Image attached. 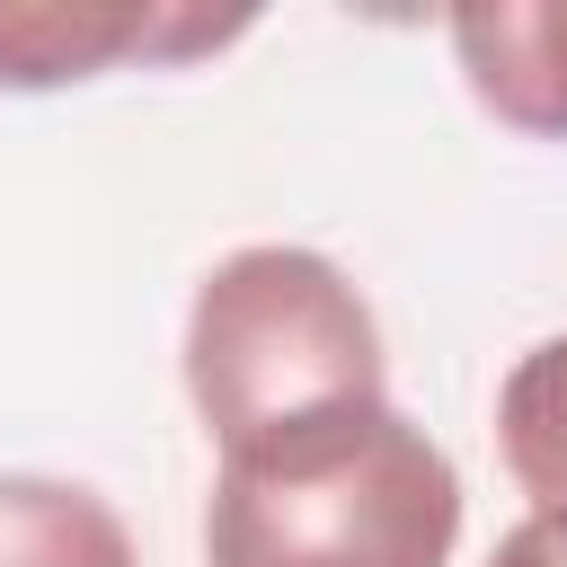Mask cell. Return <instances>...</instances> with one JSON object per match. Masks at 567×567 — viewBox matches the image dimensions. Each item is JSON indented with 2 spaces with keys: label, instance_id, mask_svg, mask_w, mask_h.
I'll list each match as a JSON object with an SVG mask.
<instances>
[{
  "label": "cell",
  "instance_id": "obj_1",
  "mask_svg": "<svg viewBox=\"0 0 567 567\" xmlns=\"http://www.w3.org/2000/svg\"><path fill=\"white\" fill-rule=\"evenodd\" d=\"M452 540L461 470L390 399L230 443L204 514L213 567H443Z\"/></svg>",
  "mask_w": 567,
  "mask_h": 567
},
{
  "label": "cell",
  "instance_id": "obj_6",
  "mask_svg": "<svg viewBox=\"0 0 567 567\" xmlns=\"http://www.w3.org/2000/svg\"><path fill=\"white\" fill-rule=\"evenodd\" d=\"M496 452L532 505H567V337H540L496 390Z\"/></svg>",
  "mask_w": 567,
  "mask_h": 567
},
{
  "label": "cell",
  "instance_id": "obj_3",
  "mask_svg": "<svg viewBox=\"0 0 567 567\" xmlns=\"http://www.w3.org/2000/svg\"><path fill=\"white\" fill-rule=\"evenodd\" d=\"M248 35V9L186 0H0V89H62L97 71H177Z\"/></svg>",
  "mask_w": 567,
  "mask_h": 567
},
{
  "label": "cell",
  "instance_id": "obj_4",
  "mask_svg": "<svg viewBox=\"0 0 567 567\" xmlns=\"http://www.w3.org/2000/svg\"><path fill=\"white\" fill-rule=\"evenodd\" d=\"M452 53L470 97L532 133L567 142V0H496V9H452Z\"/></svg>",
  "mask_w": 567,
  "mask_h": 567
},
{
  "label": "cell",
  "instance_id": "obj_7",
  "mask_svg": "<svg viewBox=\"0 0 567 567\" xmlns=\"http://www.w3.org/2000/svg\"><path fill=\"white\" fill-rule=\"evenodd\" d=\"M487 567H567V505H532V514L487 549Z\"/></svg>",
  "mask_w": 567,
  "mask_h": 567
},
{
  "label": "cell",
  "instance_id": "obj_5",
  "mask_svg": "<svg viewBox=\"0 0 567 567\" xmlns=\"http://www.w3.org/2000/svg\"><path fill=\"white\" fill-rule=\"evenodd\" d=\"M0 567H142L106 496L71 478H0Z\"/></svg>",
  "mask_w": 567,
  "mask_h": 567
},
{
  "label": "cell",
  "instance_id": "obj_2",
  "mask_svg": "<svg viewBox=\"0 0 567 567\" xmlns=\"http://www.w3.org/2000/svg\"><path fill=\"white\" fill-rule=\"evenodd\" d=\"M186 399L213 452L328 408H372L390 399L381 328L319 248H230L186 301Z\"/></svg>",
  "mask_w": 567,
  "mask_h": 567
}]
</instances>
